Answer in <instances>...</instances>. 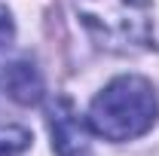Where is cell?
Listing matches in <instances>:
<instances>
[{"mask_svg": "<svg viewBox=\"0 0 159 156\" xmlns=\"http://www.w3.org/2000/svg\"><path fill=\"white\" fill-rule=\"evenodd\" d=\"M12 19H9V12L0 6V49H6L9 43H12Z\"/></svg>", "mask_w": 159, "mask_h": 156, "instance_id": "cell-6", "label": "cell"}, {"mask_svg": "<svg viewBox=\"0 0 159 156\" xmlns=\"http://www.w3.org/2000/svg\"><path fill=\"white\" fill-rule=\"evenodd\" d=\"M3 86L12 101L19 104H37L43 98V77L31 61H16L3 71Z\"/></svg>", "mask_w": 159, "mask_h": 156, "instance_id": "cell-4", "label": "cell"}, {"mask_svg": "<svg viewBox=\"0 0 159 156\" xmlns=\"http://www.w3.org/2000/svg\"><path fill=\"white\" fill-rule=\"evenodd\" d=\"M159 113L153 86L144 77H116L89 107V126L107 141H132L144 135Z\"/></svg>", "mask_w": 159, "mask_h": 156, "instance_id": "cell-1", "label": "cell"}, {"mask_svg": "<svg viewBox=\"0 0 159 156\" xmlns=\"http://www.w3.org/2000/svg\"><path fill=\"white\" fill-rule=\"evenodd\" d=\"M83 28L110 52L144 49L153 37V12L147 0H74Z\"/></svg>", "mask_w": 159, "mask_h": 156, "instance_id": "cell-2", "label": "cell"}, {"mask_svg": "<svg viewBox=\"0 0 159 156\" xmlns=\"http://www.w3.org/2000/svg\"><path fill=\"white\" fill-rule=\"evenodd\" d=\"M49 132L58 156H89V129L70 98H55L49 104Z\"/></svg>", "mask_w": 159, "mask_h": 156, "instance_id": "cell-3", "label": "cell"}, {"mask_svg": "<svg viewBox=\"0 0 159 156\" xmlns=\"http://www.w3.org/2000/svg\"><path fill=\"white\" fill-rule=\"evenodd\" d=\"M31 147V132L21 126H0V156H19Z\"/></svg>", "mask_w": 159, "mask_h": 156, "instance_id": "cell-5", "label": "cell"}]
</instances>
